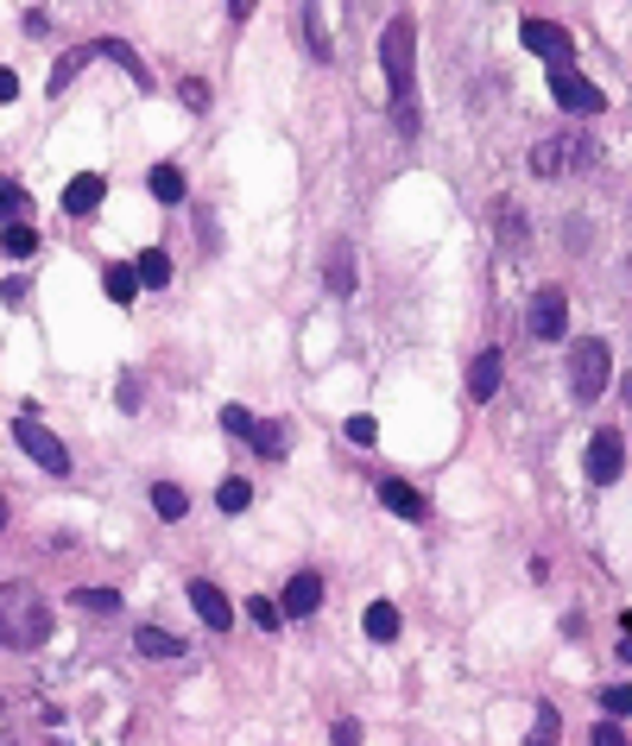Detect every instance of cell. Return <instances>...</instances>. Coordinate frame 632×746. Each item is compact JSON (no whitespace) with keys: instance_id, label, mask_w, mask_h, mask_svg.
<instances>
[{"instance_id":"cell-1","label":"cell","mask_w":632,"mask_h":746,"mask_svg":"<svg viewBox=\"0 0 632 746\" xmlns=\"http://www.w3.org/2000/svg\"><path fill=\"white\" fill-rule=\"evenodd\" d=\"M412 58H417V20L393 13L379 32V63H386V89H393V120L398 134H417V96H412Z\"/></svg>"},{"instance_id":"cell-2","label":"cell","mask_w":632,"mask_h":746,"mask_svg":"<svg viewBox=\"0 0 632 746\" xmlns=\"http://www.w3.org/2000/svg\"><path fill=\"white\" fill-rule=\"evenodd\" d=\"M51 601H45L32 582H0V646H13V651H32L51 639Z\"/></svg>"},{"instance_id":"cell-3","label":"cell","mask_w":632,"mask_h":746,"mask_svg":"<svg viewBox=\"0 0 632 746\" xmlns=\"http://www.w3.org/2000/svg\"><path fill=\"white\" fill-rule=\"evenodd\" d=\"M608 373H613V349L601 342V335L570 342V393L582 399V405H594V399L608 393Z\"/></svg>"},{"instance_id":"cell-4","label":"cell","mask_w":632,"mask_h":746,"mask_svg":"<svg viewBox=\"0 0 632 746\" xmlns=\"http://www.w3.org/2000/svg\"><path fill=\"white\" fill-rule=\"evenodd\" d=\"M13 443H20V450L32 455V462H39L45 474H70V450H63V436H51L32 412L13 418Z\"/></svg>"},{"instance_id":"cell-5","label":"cell","mask_w":632,"mask_h":746,"mask_svg":"<svg viewBox=\"0 0 632 746\" xmlns=\"http://www.w3.org/2000/svg\"><path fill=\"white\" fill-rule=\"evenodd\" d=\"M519 39H525V51L551 58V70H570V58H575L570 26H556V20H525V26H519Z\"/></svg>"},{"instance_id":"cell-6","label":"cell","mask_w":632,"mask_h":746,"mask_svg":"<svg viewBox=\"0 0 632 746\" xmlns=\"http://www.w3.org/2000/svg\"><path fill=\"white\" fill-rule=\"evenodd\" d=\"M551 96L563 101L570 115H582V120H589V115H601V108H608V96H601V89H594V82L582 77L575 63H570V70H551Z\"/></svg>"},{"instance_id":"cell-7","label":"cell","mask_w":632,"mask_h":746,"mask_svg":"<svg viewBox=\"0 0 632 746\" xmlns=\"http://www.w3.org/2000/svg\"><path fill=\"white\" fill-rule=\"evenodd\" d=\"M626 474V436L620 431H594V443H589V481L594 488H613Z\"/></svg>"},{"instance_id":"cell-8","label":"cell","mask_w":632,"mask_h":746,"mask_svg":"<svg viewBox=\"0 0 632 746\" xmlns=\"http://www.w3.org/2000/svg\"><path fill=\"white\" fill-rule=\"evenodd\" d=\"M563 330H570V297L556 292V285H544L532 297V335L537 342H563Z\"/></svg>"},{"instance_id":"cell-9","label":"cell","mask_w":632,"mask_h":746,"mask_svg":"<svg viewBox=\"0 0 632 746\" xmlns=\"http://www.w3.org/2000/svg\"><path fill=\"white\" fill-rule=\"evenodd\" d=\"M316 608H323V576H316V570H297L292 582H285L278 614H285V620H297V614H316Z\"/></svg>"},{"instance_id":"cell-10","label":"cell","mask_w":632,"mask_h":746,"mask_svg":"<svg viewBox=\"0 0 632 746\" xmlns=\"http://www.w3.org/2000/svg\"><path fill=\"white\" fill-rule=\"evenodd\" d=\"M101 197H108V184H101V171H82L63 184V216H96Z\"/></svg>"},{"instance_id":"cell-11","label":"cell","mask_w":632,"mask_h":746,"mask_svg":"<svg viewBox=\"0 0 632 746\" xmlns=\"http://www.w3.org/2000/svg\"><path fill=\"white\" fill-rule=\"evenodd\" d=\"M190 608L203 614V627H216V632L235 627V608H228V595H221L216 582H190Z\"/></svg>"},{"instance_id":"cell-12","label":"cell","mask_w":632,"mask_h":746,"mask_svg":"<svg viewBox=\"0 0 632 746\" xmlns=\"http://www.w3.org/2000/svg\"><path fill=\"white\" fill-rule=\"evenodd\" d=\"M500 373H506V354H500V349L474 354V367H468V399H494V393H500Z\"/></svg>"},{"instance_id":"cell-13","label":"cell","mask_w":632,"mask_h":746,"mask_svg":"<svg viewBox=\"0 0 632 746\" xmlns=\"http://www.w3.org/2000/svg\"><path fill=\"white\" fill-rule=\"evenodd\" d=\"M247 443H254V450L266 455V462H285V455H292V431H285L278 418H266V424H254V431H247Z\"/></svg>"},{"instance_id":"cell-14","label":"cell","mask_w":632,"mask_h":746,"mask_svg":"<svg viewBox=\"0 0 632 746\" xmlns=\"http://www.w3.org/2000/svg\"><path fill=\"white\" fill-rule=\"evenodd\" d=\"M379 500L398 512V519H424V493L412 481H379Z\"/></svg>"},{"instance_id":"cell-15","label":"cell","mask_w":632,"mask_h":746,"mask_svg":"<svg viewBox=\"0 0 632 746\" xmlns=\"http://www.w3.org/2000/svg\"><path fill=\"white\" fill-rule=\"evenodd\" d=\"M134 646H139V658H184V639L178 632H165V627H139Z\"/></svg>"},{"instance_id":"cell-16","label":"cell","mask_w":632,"mask_h":746,"mask_svg":"<svg viewBox=\"0 0 632 746\" xmlns=\"http://www.w3.org/2000/svg\"><path fill=\"white\" fill-rule=\"evenodd\" d=\"M89 58H115L120 70H127V77L139 82V89H152V77H146V63H139V58H134V51H127L120 39H101V45H89Z\"/></svg>"},{"instance_id":"cell-17","label":"cell","mask_w":632,"mask_h":746,"mask_svg":"<svg viewBox=\"0 0 632 746\" xmlns=\"http://www.w3.org/2000/svg\"><path fill=\"white\" fill-rule=\"evenodd\" d=\"M152 512L171 526V519H184V512H190V493H184L178 481H158V488H152Z\"/></svg>"},{"instance_id":"cell-18","label":"cell","mask_w":632,"mask_h":746,"mask_svg":"<svg viewBox=\"0 0 632 746\" xmlns=\"http://www.w3.org/2000/svg\"><path fill=\"white\" fill-rule=\"evenodd\" d=\"M367 639H374V646H393L398 639V608L393 601H374V608H367Z\"/></svg>"},{"instance_id":"cell-19","label":"cell","mask_w":632,"mask_h":746,"mask_svg":"<svg viewBox=\"0 0 632 746\" xmlns=\"http://www.w3.org/2000/svg\"><path fill=\"white\" fill-rule=\"evenodd\" d=\"M146 184H152L158 203H184V171H178V165H152V177H146Z\"/></svg>"},{"instance_id":"cell-20","label":"cell","mask_w":632,"mask_h":746,"mask_svg":"<svg viewBox=\"0 0 632 746\" xmlns=\"http://www.w3.org/2000/svg\"><path fill=\"white\" fill-rule=\"evenodd\" d=\"M134 278L139 285H171V259L158 254V247H146V254L134 259Z\"/></svg>"},{"instance_id":"cell-21","label":"cell","mask_w":632,"mask_h":746,"mask_svg":"<svg viewBox=\"0 0 632 746\" xmlns=\"http://www.w3.org/2000/svg\"><path fill=\"white\" fill-rule=\"evenodd\" d=\"M0 247H7V259H26V254H39V235H32L26 222H7V228H0Z\"/></svg>"},{"instance_id":"cell-22","label":"cell","mask_w":632,"mask_h":746,"mask_svg":"<svg viewBox=\"0 0 632 746\" xmlns=\"http://www.w3.org/2000/svg\"><path fill=\"white\" fill-rule=\"evenodd\" d=\"M329 292H336V297L355 292V254H348V247H336V254H329Z\"/></svg>"},{"instance_id":"cell-23","label":"cell","mask_w":632,"mask_h":746,"mask_svg":"<svg viewBox=\"0 0 632 746\" xmlns=\"http://www.w3.org/2000/svg\"><path fill=\"white\" fill-rule=\"evenodd\" d=\"M70 608H82V614H120V595L115 589H77V595H70Z\"/></svg>"},{"instance_id":"cell-24","label":"cell","mask_w":632,"mask_h":746,"mask_svg":"<svg viewBox=\"0 0 632 746\" xmlns=\"http://www.w3.org/2000/svg\"><path fill=\"white\" fill-rule=\"evenodd\" d=\"M247 500H254V488H247L240 474H228V481L216 488V507H221V512H247Z\"/></svg>"},{"instance_id":"cell-25","label":"cell","mask_w":632,"mask_h":746,"mask_svg":"<svg viewBox=\"0 0 632 746\" xmlns=\"http://www.w3.org/2000/svg\"><path fill=\"white\" fill-rule=\"evenodd\" d=\"M108 297H115V304H134V297H139L134 266H108Z\"/></svg>"},{"instance_id":"cell-26","label":"cell","mask_w":632,"mask_h":746,"mask_svg":"<svg viewBox=\"0 0 632 746\" xmlns=\"http://www.w3.org/2000/svg\"><path fill=\"white\" fill-rule=\"evenodd\" d=\"M247 614H254V627H259V632H278V627H285L278 601H266V595H254V601H247Z\"/></svg>"},{"instance_id":"cell-27","label":"cell","mask_w":632,"mask_h":746,"mask_svg":"<svg viewBox=\"0 0 632 746\" xmlns=\"http://www.w3.org/2000/svg\"><path fill=\"white\" fill-rule=\"evenodd\" d=\"M304 39H310L316 58H329V26L316 20V7H304Z\"/></svg>"},{"instance_id":"cell-28","label":"cell","mask_w":632,"mask_h":746,"mask_svg":"<svg viewBox=\"0 0 632 746\" xmlns=\"http://www.w3.org/2000/svg\"><path fill=\"white\" fill-rule=\"evenodd\" d=\"M532 171L537 177H556V171H563V146H551V139H544V146L532 153Z\"/></svg>"},{"instance_id":"cell-29","label":"cell","mask_w":632,"mask_h":746,"mask_svg":"<svg viewBox=\"0 0 632 746\" xmlns=\"http://www.w3.org/2000/svg\"><path fill=\"white\" fill-rule=\"evenodd\" d=\"M556 708H537V727H532V746H556Z\"/></svg>"},{"instance_id":"cell-30","label":"cell","mask_w":632,"mask_h":746,"mask_svg":"<svg viewBox=\"0 0 632 746\" xmlns=\"http://www.w3.org/2000/svg\"><path fill=\"white\" fill-rule=\"evenodd\" d=\"M221 431L247 436V431H254V412H247V405H221Z\"/></svg>"},{"instance_id":"cell-31","label":"cell","mask_w":632,"mask_h":746,"mask_svg":"<svg viewBox=\"0 0 632 746\" xmlns=\"http://www.w3.org/2000/svg\"><path fill=\"white\" fill-rule=\"evenodd\" d=\"M20 209H26V190L20 184H0V222H13Z\"/></svg>"},{"instance_id":"cell-32","label":"cell","mask_w":632,"mask_h":746,"mask_svg":"<svg viewBox=\"0 0 632 746\" xmlns=\"http://www.w3.org/2000/svg\"><path fill=\"white\" fill-rule=\"evenodd\" d=\"M601 708H608V715H626V708H632V689L626 684H608V689H601Z\"/></svg>"},{"instance_id":"cell-33","label":"cell","mask_w":632,"mask_h":746,"mask_svg":"<svg viewBox=\"0 0 632 746\" xmlns=\"http://www.w3.org/2000/svg\"><path fill=\"white\" fill-rule=\"evenodd\" d=\"M348 443H367V450H374V443H379V424H374V418H348Z\"/></svg>"},{"instance_id":"cell-34","label":"cell","mask_w":632,"mask_h":746,"mask_svg":"<svg viewBox=\"0 0 632 746\" xmlns=\"http://www.w3.org/2000/svg\"><path fill=\"white\" fill-rule=\"evenodd\" d=\"M589 740H594V746H626V727H620V722H594Z\"/></svg>"},{"instance_id":"cell-35","label":"cell","mask_w":632,"mask_h":746,"mask_svg":"<svg viewBox=\"0 0 632 746\" xmlns=\"http://www.w3.org/2000/svg\"><path fill=\"white\" fill-rule=\"evenodd\" d=\"M139 393H146V386H139V373H127V380H120V405H127V412H139Z\"/></svg>"},{"instance_id":"cell-36","label":"cell","mask_w":632,"mask_h":746,"mask_svg":"<svg viewBox=\"0 0 632 746\" xmlns=\"http://www.w3.org/2000/svg\"><path fill=\"white\" fill-rule=\"evenodd\" d=\"M329 740H336V746H361V727L355 722H336V727H329Z\"/></svg>"},{"instance_id":"cell-37","label":"cell","mask_w":632,"mask_h":746,"mask_svg":"<svg viewBox=\"0 0 632 746\" xmlns=\"http://www.w3.org/2000/svg\"><path fill=\"white\" fill-rule=\"evenodd\" d=\"M13 96H20V77H13V70L0 63V101H13Z\"/></svg>"},{"instance_id":"cell-38","label":"cell","mask_w":632,"mask_h":746,"mask_svg":"<svg viewBox=\"0 0 632 746\" xmlns=\"http://www.w3.org/2000/svg\"><path fill=\"white\" fill-rule=\"evenodd\" d=\"M0 531H7V500H0Z\"/></svg>"}]
</instances>
